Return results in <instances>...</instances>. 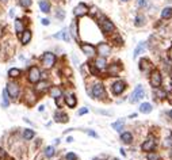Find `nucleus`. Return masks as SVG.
<instances>
[{"mask_svg":"<svg viewBox=\"0 0 172 160\" xmlns=\"http://www.w3.org/2000/svg\"><path fill=\"white\" fill-rule=\"evenodd\" d=\"M111 90H113V94H115V95L122 94L123 90H125V83H123V81H121V80H118V81H115V83L113 84Z\"/></svg>","mask_w":172,"mask_h":160,"instance_id":"9d476101","label":"nucleus"},{"mask_svg":"<svg viewBox=\"0 0 172 160\" xmlns=\"http://www.w3.org/2000/svg\"><path fill=\"white\" fill-rule=\"evenodd\" d=\"M47 86H49V83H47V81H41V83L37 84V87H35V91H37V92H44V91H46Z\"/></svg>","mask_w":172,"mask_h":160,"instance_id":"b1692460","label":"nucleus"},{"mask_svg":"<svg viewBox=\"0 0 172 160\" xmlns=\"http://www.w3.org/2000/svg\"><path fill=\"white\" fill-rule=\"evenodd\" d=\"M45 155H46V157H53L54 156V148H53V147H46Z\"/></svg>","mask_w":172,"mask_h":160,"instance_id":"c756f323","label":"nucleus"},{"mask_svg":"<svg viewBox=\"0 0 172 160\" xmlns=\"http://www.w3.org/2000/svg\"><path fill=\"white\" fill-rule=\"evenodd\" d=\"M118 69H119L118 67H113V68H110V73H117Z\"/></svg>","mask_w":172,"mask_h":160,"instance_id":"e433bc0d","label":"nucleus"},{"mask_svg":"<svg viewBox=\"0 0 172 160\" xmlns=\"http://www.w3.org/2000/svg\"><path fill=\"white\" fill-rule=\"evenodd\" d=\"M145 47H146V42H140V44H138V46L136 47L134 53H133V59H137L138 54H140L141 52H142L144 49H145Z\"/></svg>","mask_w":172,"mask_h":160,"instance_id":"f3484780","label":"nucleus"},{"mask_svg":"<svg viewBox=\"0 0 172 160\" xmlns=\"http://www.w3.org/2000/svg\"><path fill=\"white\" fill-rule=\"evenodd\" d=\"M93 160H98V159H93Z\"/></svg>","mask_w":172,"mask_h":160,"instance_id":"49530a36","label":"nucleus"},{"mask_svg":"<svg viewBox=\"0 0 172 160\" xmlns=\"http://www.w3.org/2000/svg\"><path fill=\"white\" fill-rule=\"evenodd\" d=\"M41 79V71L37 67H31L29 69V81L30 83H38Z\"/></svg>","mask_w":172,"mask_h":160,"instance_id":"20e7f679","label":"nucleus"},{"mask_svg":"<svg viewBox=\"0 0 172 160\" xmlns=\"http://www.w3.org/2000/svg\"><path fill=\"white\" fill-rule=\"evenodd\" d=\"M67 141H68V142H72V141H73V139H72V137H68Z\"/></svg>","mask_w":172,"mask_h":160,"instance_id":"a19ab883","label":"nucleus"},{"mask_svg":"<svg viewBox=\"0 0 172 160\" xmlns=\"http://www.w3.org/2000/svg\"><path fill=\"white\" fill-rule=\"evenodd\" d=\"M65 103L68 104V107H75L76 103H77L76 96L75 95H69V96H67V98H65Z\"/></svg>","mask_w":172,"mask_h":160,"instance_id":"6ab92c4d","label":"nucleus"},{"mask_svg":"<svg viewBox=\"0 0 172 160\" xmlns=\"http://www.w3.org/2000/svg\"><path fill=\"white\" fill-rule=\"evenodd\" d=\"M87 133L90 134V136H92V137H98V134L95 133V132H92V130H87Z\"/></svg>","mask_w":172,"mask_h":160,"instance_id":"58836bf2","label":"nucleus"},{"mask_svg":"<svg viewBox=\"0 0 172 160\" xmlns=\"http://www.w3.org/2000/svg\"><path fill=\"white\" fill-rule=\"evenodd\" d=\"M1 1H7V0H1Z\"/></svg>","mask_w":172,"mask_h":160,"instance_id":"37998d69","label":"nucleus"},{"mask_svg":"<svg viewBox=\"0 0 172 160\" xmlns=\"http://www.w3.org/2000/svg\"><path fill=\"white\" fill-rule=\"evenodd\" d=\"M121 140H122L125 144H130L133 141V134L129 133V132H125V133L121 134Z\"/></svg>","mask_w":172,"mask_h":160,"instance_id":"a211bd4d","label":"nucleus"},{"mask_svg":"<svg viewBox=\"0 0 172 160\" xmlns=\"http://www.w3.org/2000/svg\"><path fill=\"white\" fill-rule=\"evenodd\" d=\"M87 113H88V109H85V107H83V109L79 111V116H83V114H87Z\"/></svg>","mask_w":172,"mask_h":160,"instance_id":"c9c22d12","label":"nucleus"},{"mask_svg":"<svg viewBox=\"0 0 172 160\" xmlns=\"http://www.w3.org/2000/svg\"><path fill=\"white\" fill-rule=\"evenodd\" d=\"M137 6L141 7V8H144V7L148 6V1H146V0H137Z\"/></svg>","mask_w":172,"mask_h":160,"instance_id":"473e14b6","label":"nucleus"},{"mask_svg":"<svg viewBox=\"0 0 172 160\" xmlns=\"http://www.w3.org/2000/svg\"><path fill=\"white\" fill-rule=\"evenodd\" d=\"M56 16H57V18H59V19H64V16H65V12L62 11V10H59V12L56 14Z\"/></svg>","mask_w":172,"mask_h":160,"instance_id":"f704fd0d","label":"nucleus"},{"mask_svg":"<svg viewBox=\"0 0 172 160\" xmlns=\"http://www.w3.org/2000/svg\"><path fill=\"white\" fill-rule=\"evenodd\" d=\"M122 1H128V0H122Z\"/></svg>","mask_w":172,"mask_h":160,"instance_id":"c03bdc74","label":"nucleus"},{"mask_svg":"<svg viewBox=\"0 0 172 160\" xmlns=\"http://www.w3.org/2000/svg\"><path fill=\"white\" fill-rule=\"evenodd\" d=\"M169 117H171V118H172V110H171V111H169Z\"/></svg>","mask_w":172,"mask_h":160,"instance_id":"79ce46f5","label":"nucleus"},{"mask_svg":"<svg viewBox=\"0 0 172 160\" xmlns=\"http://www.w3.org/2000/svg\"><path fill=\"white\" fill-rule=\"evenodd\" d=\"M171 84H172V83H171Z\"/></svg>","mask_w":172,"mask_h":160,"instance_id":"de8ad7c7","label":"nucleus"},{"mask_svg":"<svg viewBox=\"0 0 172 160\" xmlns=\"http://www.w3.org/2000/svg\"><path fill=\"white\" fill-rule=\"evenodd\" d=\"M34 136H35V132L31 130V129H24L23 130V139L24 140H31Z\"/></svg>","mask_w":172,"mask_h":160,"instance_id":"393cba45","label":"nucleus"},{"mask_svg":"<svg viewBox=\"0 0 172 160\" xmlns=\"http://www.w3.org/2000/svg\"><path fill=\"white\" fill-rule=\"evenodd\" d=\"M6 156H7V155H6V152H4L3 149L0 148V157H1V159H4V157H6Z\"/></svg>","mask_w":172,"mask_h":160,"instance_id":"4c0bfd02","label":"nucleus"},{"mask_svg":"<svg viewBox=\"0 0 172 160\" xmlns=\"http://www.w3.org/2000/svg\"><path fill=\"white\" fill-rule=\"evenodd\" d=\"M31 39V31L30 30H23V33H22V37H21V42L22 45H27Z\"/></svg>","mask_w":172,"mask_h":160,"instance_id":"ddd939ff","label":"nucleus"},{"mask_svg":"<svg viewBox=\"0 0 172 160\" xmlns=\"http://www.w3.org/2000/svg\"><path fill=\"white\" fill-rule=\"evenodd\" d=\"M80 47H82V50L84 52V54H87V56H93V54L96 53L95 46L91 45V44H82V45H80Z\"/></svg>","mask_w":172,"mask_h":160,"instance_id":"1a4fd4ad","label":"nucleus"},{"mask_svg":"<svg viewBox=\"0 0 172 160\" xmlns=\"http://www.w3.org/2000/svg\"><path fill=\"white\" fill-rule=\"evenodd\" d=\"M88 11H90V10H88V7L85 6L84 3H80L79 6H76V8L73 10V14L76 15V16H84V15H87L88 14Z\"/></svg>","mask_w":172,"mask_h":160,"instance_id":"6e6552de","label":"nucleus"},{"mask_svg":"<svg viewBox=\"0 0 172 160\" xmlns=\"http://www.w3.org/2000/svg\"><path fill=\"white\" fill-rule=\"evenodd\" d=\"M50 95H52V98H59V96H61L62 95V91L59 88V87H52L50 88Z\"/></svg>","mask_w":172,"mask_h":160,"instance_id":"5701e85b","label":"nucleus"},{"mask_svg":"<svg viewBox=\"0 0 172 160\" xmlns=\"http://www.w3.org/2000/svg\"><path fill=\"white\" fill-rule=\"evenodd\" d=\"M7 92H8V95L11 96V98L16 99L18 96H19V91H21V88H19V84L14 83V81H11V83L7 84Z\"/></svg>","mask_w":172,"mask_h":160,"instance_id":"7ed1b4c3","label":"nucleus"},{"mask_svg":"<svg viewBox=\"0 0 172 160\" xmlns=\"http://www.w3.org/2000/svg\"><path fill=\"white\" fill-rule=\"evenodd\" d=\"M54 62H56V56L52 52L44 53V56H42V64L45 65V68H52L54 65Z\"/></svg>","mask_w":172,"mask_h":160,"instance_id":"f03ea898","label":"nucleus"},{"mask_svg":"<svg viewBox=\"0 0 172 160\" xmlns=\"http://www.w3.org/2000/svg\"><path fill=\"white\" fill-rule=\"evenodd\" d=\"M100 27H102V31L105 34H110L115 30V26H114V23L110 19H103L102 23H100Z\"/></svg>","mask_w":172,"mask_h":160,"instance_id":"39448f33","label":"nucleus"},{"mask_svg":"<svg viewBox=\"0 0 172 160\" xmlns=\"http://www.w3.org/2000/svg\"><path fill=\"white\" fill-rule=\"evenodd\" d=\"M67 160H77V156L73 152H69V153H67Z\"/></svg>","mask_w":172,"mask_h":160,"instance_id":"72a5a7b5","label":"nucleus"},{"mask_svg":"<svg viewBox=\"0 0 172 160\" xmlns=\"http://www.w3.org/2000/svg\"><path fill=\"white\" fill-rule=\"evenodd\" d=\"M39 8L42 12L47 14V12H50V3L47 0H39Z\"/></svg>","mask_w":172,"mask_h":160,"instance_id":"2eb2a0df","label":"nucleus"},{"mask_svg":"<svg viewBox=\"0 0 172 160\" xmlns=\"http://www.w3.org/2000/svg\"><path fill=\"white\" fill-rule=\"evenodd\" d=\"M1 106H3L4 109L10 106V101H8V92H7V90H4V91H3V102H1Z\"/></svg>","mask_w":172,"mask_h":160,"instance_id":"a878e982","label":"nucleus"},{"mask_svg":"<svg viewBox=\"0 0 172 160\" xmlns=\"http://www.w3.org/2000/svg\"><path fill=\"white\" fill-rule=\"evenodd\" d=\"M134 24H136L137 27H142L144 24H145V18H144V15L138 14L137 16H136V19H134Z\"/></svg>","mask_w":172,"mask_h":160,"instance_id":"412c9836","label":"nucleus"},{"mask_svg":"<svg viewBox=\"0 0 172 160\" xmlns=\"http://www.w3.org/2000/svg\"><path fill=\"white\" fill-rule=\"evenodd\" d=\"M15 30H16V33H23V23H22V21H19V19H16V22H15Z\"/></svg>","mask_w":172,"mask_h":160,"instance_id":"cd10ccee","label":"nucleus"},{"mask_svg":"<svg viewBox=\"0 0 172 160\" xmlns=\"http://www.w3.org/2000/svg\"><path fill=\"white\" fill-rule=\"evenodd\" d=\"M54 119H56V122H62V124H65V122H68V116L61 113V111H57V113L54 114Z\"/></svg>","mask_w":172,"mask_h":160,"instance_id":"4468645a","label":"nucleus"},{"mask_svg":"<svg viewBox=\"0 0 172 160\" xmlns=\"http://www.w3.org/2000/svg\"><path fill=\"white\" fill-rule=\"evenodd\" d=\"M42 24H44V26H47V24H49L50 23V22H49V19H42Z\"/></svg>","mask_w":172,"mask_h":160,"instance_id":"ea45409f","label":"nucleus"},{"mask_svg":"<svg viewBox=\"0 0 172 160\" xmlns=\"http://www.w3.org/2000/svg\"><path fill=\"white\" fill-rule=\"evenodd\" d=\"M140 111L142 114H149L152 111V104L150 103H142L140 106Z\"/></svg>","mask_w":172,"mask_h":160,"instance_id":"4be33fe9","label":"nucleus"},{"mask_svg":"<svg viewBox=\"0 0 172 160\" xmlns=\"http://www.w3.org/2000/svg\"><path fill=\"white\" fill-rule=\"evenodd\" d=\"M19 4L22 7H24V8H27V7L31 6V0H19Z\"/></svg>","mask_w":172,"mask_h":160,"instance_id":"7c9ffc66","label":"nucleus"},{"mask_svg":"<svg viewBox=\"0 0 172 160\" xmlns=\"http://www.w3.org/2000/svg\"><path fill=\"white\" fill-rule=\"evenodd\" d=\"M150 84L155 88H159L161 86V75L159 71H153L150 75Z\"/></svg>","mask_w":172,"mask_h":160,"instance_id":"423d86ee","label":"nucleus"},{"mask_svg":"<svg viewBox=\"0 0 172 160\" xmlns=\"http://www.w3.org/2000/svg\"><path fill=\"white\" fill-rule=\"evenodd\" d=\"M160 159V156H159L157 153H153V152H150V153L148 155V160H159Z\"/></svg>","mask_w":172,"mask_h":160,"instance_id":"2f4dec72","label":"nucleus"},{"mask_svg":"<svg viewBox=\"0 0 172 160\" xmlns=\"http://www.w3.org/2000/svg\"><path fill=\"white\" fill-rule=\"evenodd\" d=\"M144 95H145L144 87L141 86V84H138V86L136 87V90L133 91V94H131V96H130V99H129V102H130V103H137L138 101H141V99L144 98Z\"/></svg>","mask_w":172,"mask_h":160,"instance_id":"f257e3e1","label":"nucleus"},{"mask_svg":"<svg viewBox=\"0 0 172 160\" xmlns=\"http://www.w3.org/2000/svg\"><path fill=\"white\" fill-rule=\"evenodd\" d=\"M98 50H99V54L102 57H106V56H108L110 54V52H111V47L108 46L107 44H105V42H100L99 45H98Z\"/></svg>","mask_w":172,"mask_h":160,"instance_id":"9b49d317","label":"nucleus"},{"mask_svg":"<svg viewBox=\"0 0 172 160\" xmlns=\"http://www.w3.org/2000/svg\"><path fill=\"white\" fill-rule=\"evenodd\" d=\"M92 96L96 99H100L105 96V87L102 84H95L92 87Z\"/></svg>","mask_w":172,"mask_h":160,"instance_id":"0eeeda50","label":"nucleus"},{"mask_svg":"<svg viewBox=\"0 0 172 160\" xmlns=\"http://www.w3.org/2000/svg\"><path fill=\"white\" fill-rule=\"evenodd\" d=\"M161 18H163V19L172 18V8H171V7H165V8L161 11Z\"/></svg>","mask_w":172,"mask_h":160,"instance_id":"aec40b11","label":"nucleus"},{"mask_svg":"<svg viewBox=\"0 0 172 160\" xmlns=\"http://www.w3.org/2000/svg\"><path fill=\"white\" fill-rule=\"evenodd\" d=\"M155 147H156V141L153 139H148L146 141H144V144H142V151H145V152H150V151H153L155 149Z\"/></svg>","mask_w":172,"mask_h":160,"instance_id":"f8f14e48","label":"nucleus"},{"mask_svg":"<svg viewBox=\"0 0 172 160\" xmlns=\"http://www.w3.org/2000/svg\"><path fill=\"white\" fill-rule=\"evenodd\" d=\"M8 76L12 77V79H15V77H19V76H21V71H19L18 68H11L8 71Z\"/></svg>","mask_w":172,"mask_h":160,"instance_id":"bb28decb","label":"nucleus"},{"mask_svg":"<svg viewBox=\"0 0 172 160\" xmlns=\"http://www.w3.org/2000/svg\"><path fill=\"white\" fill-rule=\"evenodd\" d=\"M111 126H113L114 129H115V130L121 132V130H122V126H123V119H119L118 122H114V124L111 125Z\"/></svg>","mask_w":172,"mask_h":160,"instance_id":"c85d7f7f","label":"nucleus"},{"mask_svg":"<svg viewBox=\"0 0 172 160\" xmlns=\"http://www.w3.org/2000/svg\"><path fill=\"white\" fill-rule=\"evenodd\" d=\"M114 160H119V159H114Z\"/></svg>","mask_w":172,"mask_h":160,"instance_id":"a18cd8bd","label":"nucleus"},{"mask_svg":"<svg viewBox=\"0 0 172 160\" xmlns=\"http://www.w3.org/2000/svg\"><path fill=\"white\" fill-rule=\"evenodd\" d=\"M106 65H107V62H106V57H98V59L95 60V67H96L98 69L106 68Z\"/></svg>","mask_w":172,"mask_h":160,"instance_id":"dca6fc26","label":"nucleus"}]
</instances>
